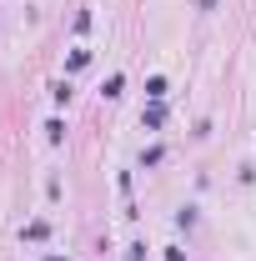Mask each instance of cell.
I'll return each mask as SVG.
<instances>
[{
	"mask_svg": "<svg viewBox=\"0 0 256 261\" xmlns=\"http://www.w3.org/2000/svg\"><path fill=\"white\" fill-rule=\"evenodd\" d=\"M211 5H216V0H201V10H211Z\"/></svg>",
	"mask_w": 256,
	"mask_h": 261,
	"instance_id": "1",
	"label": "cell"
}]
</instances>
